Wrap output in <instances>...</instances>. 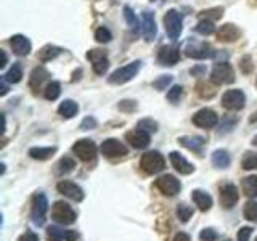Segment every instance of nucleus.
<instances>
[{"instance_id":"obj_1","label":"nucleus","mask_w":257,"mask_h":241,"mask_svg":"<svg viewBox=\"0 0 257 241\" xmlns=\"http://www.w3.org/2000/svg\"><path fill=\"white\" fill-rule=\"evenodd\" d=\"M140 167L143 172L150 175L161 172L166 167V159L159 151H148L140 158Z\"/></svg>"},{"instance_id":"obj_2","label":"nucleus","mask_w":257,"mask_h":241,"mask_svg":"<svg viewBox=\"0 0 257 241\" xmlns=\"http://www.w3.org/2000/svg\"><path fill=\"white\" fill-rule=\"evenodd\" d=\"M142 68V61H134V63H128L125 66L116 69L112 74L108 77V82L109 84H116V85H122L128 80H132L137 74H139V71Z\"/></svg>"},{"instance_id":"obj_3","label":"nucleus","mask_w":257,"mask_h":241,"mask_svg":"<svg viewBox=\"0 0 257 241\" xmlns=\"http://www.w3.org/2000/svg\"><path fill=\"white\" fill-rule=\"evenodd\" d=\"M48 211V199L44 193H36L32 196V209H31V219L37 227H42L45 223V217Z\"/></svg>"},{"instance_id":"obj_4","label":"nucleus","mask_w":257,"mask_h":241,"mask_svg":"<svg viewBox=\"0 0 257 241\" xmlns=\"http://www.w3.org/2000/svg\"><path fill=\"white\" fill-rule=\"evenodd\" d=\"M52 217L55 222H58L61 225H72L77 219V214L68 203H64V201H56V203L52 206Z\"/></svg>"},{"instance_id":"obj_5","label":"nucleus","mask_w":257,"mask_h":241,"mask_svg":"<svg viewBox=\"0 0 257 241\" xmlns=\"http://www.w3.org/2000/svg\"><path fill=\"white\" fill-rule=\"evenodd\" d=\"M164 28L171 39H179L183 29V16L177 10H169L164 16Z\"/></svg>"},{"instance_id":"obj_6","label":"nucleus","mask_w":257,"mask_h":241,"mask_svg":"<svg viewBox=\"0 0 257 241\" xmlns=\"http://www.w3.org/2000/svg\"><path fill=\"white\" fill-rule=\"evenodd\" d=\"M72 153H74L80 161H84V163H90V161L96 158V145L90 139L77 140L72 145Z\"/></svg>"},{"instance_id":"obj_7","label":"nucleus","mask_w":257,"mask_h":241,"mask_svg":"<svg viewBox=\"0 0 257 241\" xmlns=\"http://www.w3.org/2000/svg\"><path fill=\"white\" fill-rule=\"evenodd\" d=\"M211 80L215 85H225L235 82V71L228 63H219L212 68Z\"/></svg>"},{"instance_id":"obj_8","label":"nucleus","mask_w":257,"mask_h":241,"mask_svg":"<svg viewBox=\"0 0 257 241\" xmlns=\"http://www.w3.org/2000/svg\"><path fill=\"white\" fill-rule=\"evenodd\" d=\"M246 104V96L243 90L239 88H233V90H227L222 95V106L230 111H239L243 109Z\"/></svg>"},{"instance_id":"obj_9","label":"nucleus","mask_w":257,"mask_h":241,"mask_svg":"<svg viewBox=\"0 0 257 241\" xmlns=\"http://www.w3.org/2000/svg\"><path fill=\"white\" fill-rule=\"evenodd\" d=\"M156 188L163 193L164 196H175L177 193H180L182 190V183L180 180H177L174 175L167 174V175H161L159 179L155 182Z\"/></svg>"},{"instance_id":"obj_10","label":"nucleus","mask_w":257,"mask_h":241,"mask_svg":"<svg viewBox=\"0 0 257 241\" xmlns=\"http://www.w3.org/2000/svg\"><path fill=\"white\" fill-rule=\"evenodd\" d=\"M100 151L104 158H109V159H114V158H122L128 153V148L122 142H119L116 139H108L101 143Z\"/></svg>"},{"instance_id":"obj_11","label":"nucleus","mask_w":257,"mask_h":241,"mask_svg":"<svg viewBox=\"0 0 257 241\" xmlns=\"http://www.w3.org/2000/svg\"><path fill=\"white\" fill-rule=\"evenodd\" d=\"M87 60L92 63V68L95 71V74H98V76H103L109 68V61H108L106 52L100 50V48L88 50L87 52Z\"/></svg>"},{"instance_id":"obj_12","label":"nucleus","mask_w":257,"mask_h":241,"mask_svg":"<svg viewBox=\"0 0 257 241\" xmlns=\"http://www.w3.org/2000/svg\"><path fill=\"white\" fill-rule=\"evenodd\" d=\"M185 55L190 56V58H195V60H207V58H212L215 52L209 44L188 42V45L185 47Z\"/></svg>"},{"instance_id":"obj_13","label":"nucleus","mask_w":257,"mask_h":241,"mask_svg":"<svg viewBox=\"0 0 257 241\" xmlns=\"http://www.w3.org/2000/svg\"><path fill=\"white\" fill-rule=\"evenodd\" d=\"M193 124L196 127H201V129H212L219 124V116H217V112L209 109V108H203L196 111L195 114H193Z\"/></svg>"},{"instance_id":"obj_14","label":"nucleus","mask_w":257,"mask_h":241,"mask_svg":"<svg viewBox=\"0 0 257 241\" xmlns=\"http://www.w3.org/2000/svg\"><path fill=\"white\" fill-rule=\"evenodd\" d=\"M56 190H58L61 195H64L66 198L72 199V201H77V203H80V201L84 199V190L79 187L77 183L74 182H69V180H61L58 185H56Z\"/></svg>"},{"instance_id":"obj_15","label":"nucleus","mask_w":257,"mask_h":241,"mask_svg":"<svg viewBox=\"0 0 257 241\" xmlns=\"http://www.w3.org/2000/svg\"><path fill=\"white\" fill-rule=\"evenodd\" d=\"M180 60V50L175 45H164L161 47V50L158 53V61L163 66H174Z\"/></svg>"},{"instance_id":"obj_16","label":"nucleus","mask_w":257,"mask_h":241,"mask_svg":"<svg viewBox=\"0 0 257 241\" xmlns=\"http://www.w3.org/2000/svg\"><path fill=\"white\" fill-rule=\"evenodd\" d=\"M239 199V193L238 188L233 183H223L220 187V204L225 209H231L238 203Z\"/></svg>"},{"instance_id":"obj_17","label":"nucleus","mask_w":257,"mask_h":241,"mask_svg":"<svg viewBox=\"0 0 257 241\" xmlns=\"http://www.w3.org/2000/svg\"><path fill=\"white\" fill-rule=\"evenodd\" d=\"M125 140L131 143L134 148L143 150V148H147L150 145L151 137H150L148 132L142 131V129H135V131H131V132L125 134Z\"/></svg>"},{"instance_id":"obj_18","label":"nucleus","mask_w":257,"mask_h":241,"mask_svg":"<svg viewBox=\"0 0 257 241\" xmlns=\"http://www.w3.org/2000/svg\"><path fill=\"white\" fill-rule=\"evenodd\" d=\"M142 32L148 42L155 40V37H156V32H158L156 20H155V15L150 12H145L142 15Z\"/></svg>"},{"instance_id":"obj_19","label":"nucleus","mask_w":257,"mask_h":241,"mask_svg":"<svg viewBox=\"0 0 257 241\" xmlns=\"http://www.w3.org/2000/svg\"><path fill=\"white\" fill-rule=\"evenodd\" d=\"M241 37V31L238 26H235V24H223V26L219 28V31H217V39L220 40V42L223 44H228V42H235V40H238Z\"/></svg>"},{"instance_id":"obj_20","label":"nucleus","mask_w":257,"mask_h":241,"mask_svg":"<svg viewBox=\"0 0 257 241\" xmlns=\"http://www.w3.org/2000/svg\"><path fill=\"white\" fill-rule=\"evenodd\" d=\"M79 238L77 231L63 230L60 227H48L47 228V239L48 241H76Z\"/></svg>"},{"instance_id":"obj_21","label":"nucleus","mask_w":257,"mask_h":241,"mask_svg":"<svg viewBox=\"0 0 257 241\" xmlns=\"http://www.w3.org/2000/svg\"><path fill=\"white\" fill-rule=\"evenodd\" d=\"M171 163L174 166V169L177 172H180L182 175H190L195 172V166H193L191 163H188L187 159H185L179 151H172L171 153Z\"/></svg>"},{"instance_id":"obj_22","label":"nucleus","mask_w":257,"mask_h":241,"mask_svg":"<svg viewBox=\"0 0 257 241\" xmlns=\"http://www.w3.org/2000/svg\"><path fill=\"white\" fill-rule=\"evenodd\" d=\"M10 45H12V50L13 53H16L18 56H26L31 53V40L26 36H21V34H16L10 39Z\"/></svg>"},{"instance_id":"obj_23","label":"nucleus","mask_w":257,"mask_h":241,"mask_svg":"<svg viewBox=\"0 0 257 241\" xmlns=\"http://www.w3.org/2000/svg\"><path fill=\"white\" fill-rule=\"evenodd\" d=\"M179 143L182 147L188 148L190 151L196 153V155L203 156V148H204V139L203 137H188V135H183L179 137Z\"/></svg>"},{"instance_id":"obj_24","label":"nucleus","mask_w":257,"mask_h":241,"mask_svg":"<svg viewBox=\"0 0 257 241\" xmlns=\"http://www.w3.org/2000/svg\"><path fill=\"white\" fill-rule=\"evenodd\" d=\"M191 198H193V203L198 206L201 212H206L212 207V203H214L212 196L209 195V193H206L204 190H193Z\"/></svg>"},{"instance_id":"obj_25","label":"nucleus","mask_w":257,"mask_h":241,"mask_svg":"<svg viewBox=\"0 0 257 241\" xmlns=\"http://www.w3.org/2000/svg\"><path fill=\"white\" fill-rule=\"evenodd\" d=\"M48 79V71L42 66L36 68L34 71L31 72V79H29V87L32 88L34 92H37L40 87H42V84L45 82V80Z\"/></svg>"},{"instance_id":"obj_26","label":"nucleus","mask_w":257,"mask_h":241,"mask_svg":"<svg viewBox=\"0 0 257 241\" xmlns=\"http://www.w3.org/2000/svg\"><path fill=\"white\" fill-rule=\"evenodd\" d=\"M55 153H56V147H34L29 150V156L37 161H45L50 159Z\"/></svg>"},{"instance_id":"obj_27","label":"nucleus","mask_w":257,"mask_h":241,"mask_svg":"<svg viewBox=\"0 0 257 241\" xmlns=\"http://www.w3.org/2000/svg\"><path fill=\"white\" fill-rule=\"evenodd\" d=\"M77 111H79V104L74 100H64L58 106V112L64 119L74 117L77 114Z\"/></svg>"},{"instance_id":"obj_28","label":"nucleus","mask_w":257,"mask_h":241,"mask_svg":"<svg viewBox=\"0 0 257 241\" xmlns=\"http://www.w3.org/2000/svg\"><path fill=\"white\" fill-rule=\"evenodd\" d=\"M231 163V158L227 150H215L212 153V164L219 169H227Z\"/></svg>"},{"instance_id":"obj_29","label":"nucleus","mask_w":257,"mask_h":241,"mask_svg":"<svg viewBox=\"0 0 257 241\" xmlns=\"http://www.w3.org/2000/svg\"><path fill=\"white\" fill-rule=\"evenodd\" d=\"M63 50L60 47H56V45H45L44 48H40V52H39V60L40 61H44V63H47V61H52L53 58H56L60 53H61Z\"/></svg>"},{"instance_id":"obj_30","label":"nucleus","mask_w":257,"mask_h":241,"mask_svg":"<svg viewBox=\"0 0 257 241\" xmlns=\"http://www.w3.org/2000/svg\"><path fill=\"white\" fill-rule=\"evenodd\" d=\"M241 187H243V193L249 198H255L257 196V175H249L241 182Z\"/></svg>"},{"instance_id":"obj_31","label":"nucleus","mask_w":257,"mask_h":241,"mask_svg":"<svg viewBox=\"0 0 257 241\" xmlns=\"http://www.w3.org/2000/svg\"><path fill=\"white\" fill-rule=\"evenodd\" d=\"M222 15H223V8L222 7H214V8H207V10L201 12L199 18H201V21H211V23H214L217 20H220Z\"/></svg>"},{"instance_id":"obj_32","label":"nucleus","mask_w":257,"mask_h":241,"mask_svg":"<svg viewBox=\"0 0 257 241\" xmlns=\"http://www.w3.org/2000/svg\"><path fill=\"white\" fill-rule=\"evenodd\" d=\"M74 167H76V161L69 156H64L58 161V164H56V174H60V175L69 174L74 171Z\"/></svg>"},{"instance_id":"obj_33","label":"nucleus","mask_w":257,"mask_h":241,"mask_svg":"<svg viewBox=\"0 0 257 241\" xmlns=\"http://www.w3.org/2000/svg\"><path fill=\"white\" fill-rule=\"evenodd\" d=\"M7 82H10V84H18L20 80L23 79V69H21V64L20 63H15L13 66L8 69V72L5 76H2Z\"/></svg>"},{"instance_id":"obj_34","label":"nucleus","mask_w":257,"mask_h":241,"mask_svg":"<svg viewBox=\"0 0 257 241\" xmlns=\"http://www.w3.org/2000/svg\"><path fill=\"white\" fill-rule=\"evenodd\" d=\"M243 215L249 222L257 223V201H247L243 207Z\"/></svg>"},{"instance_id":"obj_35","label":"nucleus","mask_w":257,"mask_h":241,"mask_svg":"<svg viewBox=\"0 0 257 241\" xmlns=\"http://www.w3.org/2000/svg\"><path fill=\"white\" fill-rule=\"evenodd\" d=\"M241 167L246 169V171L257 169V153H252V151L244 153L243 159H241Z\"/></svg>"},{"instance_id":"obj_36","label":"nucleus","mask_w":257,"mask_h":241,"mask_svg":"<svg viewBox=\"0 0 257 241\" xmlns=\"http://www.w3.org/2000/svg\"><path fill=\"white\" fill-rule=\"evenodd\" d=\"M60 93H61V85H60L58 82H50V84H47L45 90H44V96H45L47 100H50V101H53V100L58 98Z\"/></svg>"},{"instance_id":"obj_37","label":"nucleus","mask_w":257,"mask_h":241,"mask_svg":"<svg viewBox=\"0 0 257 241\" xmlns=\"http://www.w3.org/2000/svg\"><path fill=\"white\" fill-rule=\"evenodd\" d=\"M236 123H238V119L236 117H231V116H225L220 123H219V129H217V132H219L220 135H223V134H227V132H230V131H233V127L236 126Z\"/></svg>"},{"instance_id":"obj_38","label":"nucleus","mask_w":257,"mask_h":241,"mask_svg":"<svg viewBox=\"0 0 257 241\" xmlns=\"http://www.w3.org/2000/svg\"><path fill=\"white\" fill-rule=\"evenodd\" d=\"M191 215H193V207L191 206L185 204V203L177 206V217H179V220L182 223H187L191 219Z\"/></svg>"},{"instance_id":"obj_39","label":"nucleus","mask_w":257,"mask_h":241,"mask_svg":"<svg viewBox=\"0 0 257 241\" xmlns=\"http://www.w3.org/2000/svg\"><path fill=\"white\" fill-rule=\"evenodd\" d=\"M124 18H125V21H127V24L131 26V29L132 31H139V26H140V23H139V18L135 16V13H134V10L131 7H124Z\"/></svg>"},{"instance_id":"obj_40","label":"nucleus","mask_w":257,"mask_h":241,"mask_svg":"<svg viewBox=\"0 0 257 241\" xmlns=\"http://www.w3.org/2000/svg\"><path fill=\"white\" fill-rule=\"evenodd\" d=\"M196 88H198V93L201 98H212L215 95V87L207 82H199Z\"/></svg>"},{"instance_id":"obj_41","label":"nucleus","mask_w":257,"mask_h":241,"mask_svg":"<svg viewBox=\"0 0 257 241\" xmlns=\"http://www.w3.org/2000/svg\"><path fill=\"white\" fill-rule=\"evenodd\" d=\"M196 31L199 32L201 36H211L212 32L215 31L214 23H211V21H199L198 26H196Z\"/></svg>"},{"instance_id":"obj_42","label":"nucleus","mask_w":257,"mask_h":241,"mask_svg":"<svg viewBox=\"0 0 257 241\" xmlns=\"http://www.w3.org/2000/svg\"><path fill=\"white\" fill-rule=\"evenodd\" d=\"M95 39L98 40L100 44H108L109 40L112 39V36H111L109 29H106V28H98V29L95 31Z\"/></svg>"},{"instance_id":"obj_43","label":"nucleus","mask_w":257,"mask_h":241,"mask_svg":"<svg viewBox=\"0 0 257 241\" xmlns=\"http://www.w3.org/2000/svg\"><path fill=\"white\" fill-rule=\"evenodd\" d=\"M182 95H183V88L180 85H174L171 90L167 92V100L171 103H177V101H180Z\"/></svg>"},{"instance_id":"obj_44","label":"nucleus","mask_w":257,"mask_h":241,"mask_svg":"<svg viewBox=\"0 0 257 241\" xmlns=\"http://www.w3.org/2000/svg\"><path fill=\"white\" fill-rule=\"evenodd\" d=\"M139 129H142V131L151 134V132H156L158 131V124L153 119H142L140 123H139Z\"/></svg>"},{"instance_id":"obj_45","label":"nucleus","mask_w":257,"mask_h":241,"mask_svg":"<svg viewBox=\"0 0 257 241\" xmlns=\"http://www.w3.org/2000/svg\"><path fill=\"white\" fill-rule=\"evenodd\" d=\"M171 82H172V76H161L153 82V87H155L156 90H166L167 85Z\"/></svg>"},{"instance_id":"obj_46","label":"nucleus","mask_w":257,"mask_h":241,"mask_svg":"<svg viewBox=\"0 0 257 241\" xmlns=\"http://www.w3.org/2000/svg\"><path fill=\"white\" fill-rule=\"evenodd\" d=\"M199 239L201 241H217L219 239V233H217L214 228H204L199 233Z\"/></svg>"},{"instance_id":"obj_47","label":"nucleus","mask_w":257,"mask_h":241,"mask_svg":"<svg viewBox=\"0 0 257 241\" xmlns=\"http://www.w3.org/2000/svg\"><path fill=\"white\" fill-rule=\"evenodd\" d=\"M96 126H98V123H96V119L93 116H87L82 123H80V129H82V131H92Z\"/></svg>"},{"instance_id":"obj_48","label":"nucleus","mask_w":257,"mask_h":241,"mask_svg":"<svg viewBox=\"0 0 257 241\" xmlns=\"http://www.w3.org/2000/svg\"><path fill=\"white\" fill-rule=\"evenodd\" d=\"M254 228L252 227H241L239 231H238V241H249L251 238Z\"/></svg>"},{"instance_id":"obj_49","label":"nucleus","mask_w":257,"mask_h":241,"mask_svg":"<svg viewBox=\"0 0 257 241\" xmlns=\"http://www.w3.org/2000/svg\"><path fill=\"white\" fill-rule=\"evenodd\" d=\"M119 108L122 111H134V109H137V104L132 100H124L119 103Z\"/></svg>"},{"instance_id":"obj_50","label":"nucleus","mask_w":257,"mask_h":241,"mask_svg":"<svg viewBox=\"0 0 257 241\" xmlns=\"http://www.w3.org/2000/svg\"><path fill=\"white\" fill-rule=\"evenodd\" d=\"M18 241H39V236L34 231H26L18 238Z\"/></svg>"},{"instance_id":"obj_51","label":"nucleus","mask_w":257,"mask_h":241,"mask_svg":"<svg viewBox=\"0 0 257 241\" xmlns=\"http://www.w3.org/2000/svg\"><path fill=\"white\" fill-rule=\"evenodd\" d=\"M241 69H243V72H251L252 71V64H251V58L249 56H244L243 60H241Z\"/></svg>"},{"instance_id":"obj_52","label":"nucleus","mask_w":257,"mask_h":241,"mask_svg":"<svg viewBox=\"0 0 257 241\" xmlns=\"http://www.w3.org/2000/svg\"><path fill=\"white\" fill-rule=\"evenodd\" d=\"M174 241H191V238H190L188 233L180 231V233H177V235L174 236Z\"/></svg>"},{"instance_id":"obj_53","label":"nucleus","mask_w":257,"mask_h":241,"mask_svg":"<svg viewBox=\"0 0 257 241\" xmlns=\"http://www.w3.org/2000/svg\"><path fill=\"white\" fill-rule=\"evenodd\" d=\"M8 93V84H7V80L2 77V79H0V95H7Z\"/></svg>"},{"instance_id":"obj_54","label":"nucleus","mask_w":257,"mask_h":241,"mask_svg":"<svg viewBox=\"0 0 257 241\" xmlns=\"http://www.w3.org/2000/svg\"><path fill=\"white\" fill-rule=\"evenodd\" d=\"M0 56H2V63H0V68H5V66H7V61H8L7 53H5L4 50H0Z\"/></svg>"},{"instance_id":"obj_55","label":"nucleus","mask_w":257,"mask_h":241,"mask_svg":"<svg viewBox=\"0 0 257 241\" xmlns=\"http://www.w3.org/2000/svg\"><path fill=\"white\" fill-rule=\"evenodd\" d=\"M254 120H257V111L252 114V117H251V123H254Z\"/></svg>"},{"instance_id":"obj_56","label":"nucleus","mask_w":257,"mask_h":241,"mask_svg":"<svg viewBox=\"0 0 257 241\" xmlns=\"http://www.w3.org/2000/svg\"><path fill=\"white\" fill-rule=\"evenodd\" d=\"M252 145H254V147H257V135L252 139Z\"/></svg>"},{"instance_id":"obj_57","label":"nucleus","mask_w":257,"mask_h":241,"mask_svg":"<svg viewBox=\"0 0 257 241\" xmlns=\"http://www.w3.org/2000/svg\"><path fill=\"white\" fill-rule=\"evenodd\" d=\"M225 241H230V239H225Z\"/></svg>"},{"instance_id":"obj_58","label":"nucleus","mask_w":257,"mask_h":241,"mask_svg":"<svg viewBox=\"0 0 257 241\" xmlns=\"http://www.w3.org/2000/svg\"><path fill=\"white\" fill-rule=\"evenodd\" d=\"M255 2H257V0H255Z\"/></svg>"},{"instance_id":"obj_59","label":"nucleus","mask_w":257,"mask_h":241,"mask_svg":"<svg viewBox=\"0 0 257 241\" xmlns=\"http://www.w3.org/2000/svg\"><path fill=\"white\" fill-rule=\"evenodd\" d=\"M255 241H257V239H255Z\"/></svg>"}]
</instances>
